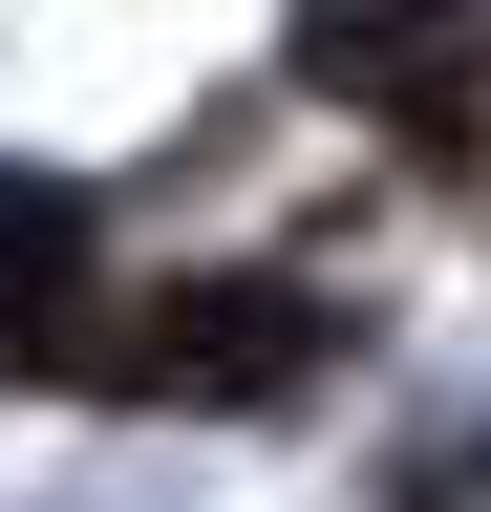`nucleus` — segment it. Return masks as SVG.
<instances>
[{
  "mask_svg": "<svg viewBox=\"0 0 491 512\" xmlns=\"http://www.w3.org/2000/svg\"><path fill=\"white\" fill-rule=\"evenodd\" d=\"M321 86H363V107H491V43H321Z\"/></svg>",
  "mask_w": 491,
  "mask_h": 512,
  "instance_id": "f03ea898",
  "label": "nucleus"
},
{
  "mask_svg": "<svg viewBox=\"0 0 491 512\" xmlns=\"http://www.w3.org/2000/svg\"><path fill=\"white\" fill-rule=\"evenodd\" d=\"M86 363L150 384V406H257V384L321 363V299H278V278H171V299H129V320H86Z\"/></svg>",
  "mask_w": 491,
  "mask_h": 512,
  "instance_id": "f257e3e1",
  "label": "nucleus"
}]
</instances>
